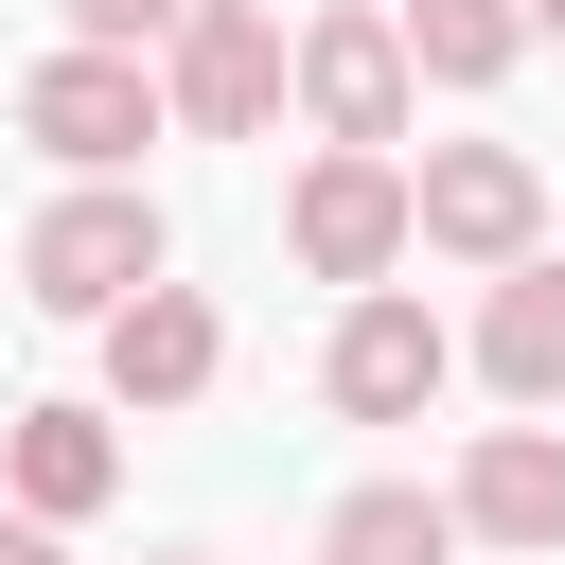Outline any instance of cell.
<instances>
[{
    "label": "cell",
    "instance_id": "15",
    "mask_svg": "<svg viewBox=\"0 0 565 565\" xmlns=\"http://www.w3.org/2000/svg\"><path fill=\"white\" fill-rule=\"evenodd\" d=\"M0 565H71V530H35V512H0Z\"/></svg>",
    "mask_w": 565,
    "mask_h": 565
},
{
    "label": "cell",
    "instance_id": "1",
    "mask_svg": "<svg viewBox=\"0 0 565 565\" xmlns=\"http://www.w3.org/2000/svg\"><path fill=\"white\" fill-rule=\"evenodd\" d=\"M141 282H177V212H159L141 177H71V194L18 230V300H35V318H88V335H106Z\"/></svg>",
    "mask_w": 565,
    "mask_h": 565
},
{
    "label": "cell",
    "instance_id": "13",
    "mask_svg": "<svg viewBox=\"0 0 565 565\" xmlns=\"http://www.w3.org/2000/svg\"><path fill=\"white\" fill-rule=\"evenodd\" d=\"M530 53V0H406V71L424 88H512Z\"/></svg>",
    "mask_w": 565,
    "mask_h": 565
},
{
    "label": "cell",
    "instance_id": "4",
    "mask_svg": "<svg viewBox=\"0 0 565 565\" xmlns=\"http://www.w3.org/2000/svg\"><path fill=\"white\" fill-rule=\"evenodd\" d=\"M18 141H35L53 177H141V141H177V124H159V71H141V53H71V35H53V53L18 71Z\"/></svg>",
    "mask_w": 565,
    "mask_h": 565
},
{
    "label": "cell",
    "instance_id": "17",
    "mask_svg": "<svg viewBox=\"0 0 565 565\" xmlns=\"http://www.w3.org/2000/svg\"><path fill=\"white\" fill-rule=\"evenodd\" d=\"M141 565H212V547H141Z\"/></svg>",
    "mask_w": 565,
    "mask_h": 565
},
{
    "label": "cell",
    "instance_id": "9",
    "mask_svg": "<svg viewBox=\"0 0 565 565\" xmlns=\"http://www.w3.org/2000/svg\"><path fill=\"white\" fill-rule=\"evenodd\" d=\"M441 512H459V547H565V424H477Z\"/></svg>",
    "mask_w": 565,
    "mask_h": 565
},
{
    "label": "cell",
    "instance_id": "10",
    "mask_svg": "<svg viewBox=\"0 0 565 565\" xmlns=\"http://www.w3.org/2000/svg\"><path fill=\"white\" fill-rule=\"evenodd\" d=\"M106 494H124V424H106V406H18V441H0V512L88 530Z\"/></svg>",
    "mask_w": 565,
    "mask_h": 565
},
{
    "label": "cell",
    "instance_id": "14",
    "mask_svg": "<svg viewBox=\"0 0 565 565\" xmlns=\"http://www.w3.org/2000/svg\"><path fill=\"white\" fill-rule=\"evenodd\" d=\"M53 18H71V53H141V71H159L194 0H53Z\"/></svg>",
    "mask_w": 565,
    "mask_h": 565
},
{
    "label": "cell",
    "instance_id": "2",
    "mask_svg": "<svg viewBox=\"0 0 565 565\" xmlns=\"http://www.w3.org/2000/svg\"><path fill=\"white\" fill-rule=\"evenodd\" d=\"M282 106H300L335 159H406V124H424L406 18H388V0H318V18L282 35Z\"/></svg>",
    "mask_w": 565,
    "mask_h": 565
},
{
    "label": "cell",
    "instance_id": "5",
    "mask_svg": "<svg viewBox=\"0 0 565 565\" xmlns=\"http://www.w3.org/2000/svg\"><path fill=\"white\" fill-rule=\"evenodd\" d=\"M159 124L177 141H265L282 124V18L265 0H194L177 53H159Z\"/></svg>",
    "mask_w": 565,
    "mask_h": 565
},
{
    "label": "cell",
    "instance_id": "12",
    "mask_svg": "<svg viewBox=\"0 0 565 565\" xmlns=\"http://www.w3.org/2000/svg\"><path fill=\"white\" fill-rule=\"evenodd\" d=\"M318 565H459V512H441L424 477H353V494L318 512Z\"/></svg>",
    "mask_w": 565,
    "mask_h": 565
},
{
    "label": "cell",
    "instance_id": "3",
    "mask_svg": "<svg viewBox=\"0 0 565 565\" xmlns=\"http://www.w3.org/2000/svg\"><path fill=\"white\" fill-rule=\"evenodd\" d=\"M406 247L512 282V265L547 247V159H530V141H424V159H406Z\"/></svg>",
    "mask_w": 565,
    "mask_h": 565
},
{
    "label": "cell",
    "instance_id": "6",
    "mask_svg": "<svg viewBox=\"0 0 565 565\" xmlns=\"http://www.w3.org/2000/svg\"><path fill=\"white\" fill-rule=\"evenodd\" d=\"M441 388H459V335H441L406 282L335 300V335H318V406H335V424H424Z\"/></svg>",
    "mask_w": 565,
    "mask_h": 565
},
{
    "label": "cell",
    "instance_id": "11",
    "mask_svg": "<svg viewBox=\"0 0 565 565\" xmlns=\"http://www.w3.org/2000/svg\"><path fill=\"white\" fill-rule=\"evenodd\" d=\"M459 353H477V388H494V406H565V265L530 247V265L477 300V335H459Z\"/></svg>",
    "mask_w": 565,
    "mask_h": 565
},
{
    "label": "cell",
    "instance_id": "16",
    "mask_svg": "<svg viewBox=\"0 0 565 565\" xmlns=\"http://www.w3.org/2000/svg\"><path fill=\"white\" fill-rule=\"evenodd\" d=\"M530 53H565V0H530Z\"/></svg>",
    "mask_w": 565,
    "mask_h": 565
},
{
    "label": "cell",
    "instance_id": "7",
    "mask_svg": "<svg viewBox=\"0 0 565 565\" xmlns=\"http://www.w3.org/2000/svg\"><path fill=\"white\" fill-rule=\"evenodd\" d=\"M282 247L335 282V300H371L388 265H406V159H300V194H282Z\"/></svg>",
    "mask_w": 565,
    "mask_h": 565
},
{
    "label": "cell",
    "instance_id": "8",
    "mask_svg": "<svg viewBox=\"0 0 565 565\" xmlns=\"http://www.w3.org/2000/svg\"><path fill=\"white\" fill-rule=\"evenodd\" d=\"M212 371H230V318L194 282H141L106 318V424H177V406H212Z\"/></svg>",
    "mask_w": 565,
    "mask_h": 565
}]
</instances>
